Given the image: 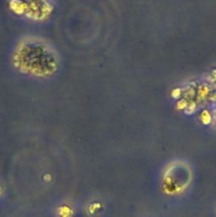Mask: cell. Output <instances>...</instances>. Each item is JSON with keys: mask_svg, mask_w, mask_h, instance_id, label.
<instances>
[{"mask_svg": "<svg viewBox=\"0 0 216 217\" xmlns=\"http://www.w3.org/2000/svg\"><path fill=\"white\" fill-rule=\"evenodd\" d=\"M202 120H204V123H207V124H208L209 122L211 121V117H210V115H209L208 111L204 112V115H202Z\"/></svg>", "mask_w": 216, "mask_h": 217, "instance_id": "obj_1", "label": "cell"}]
</instances>
